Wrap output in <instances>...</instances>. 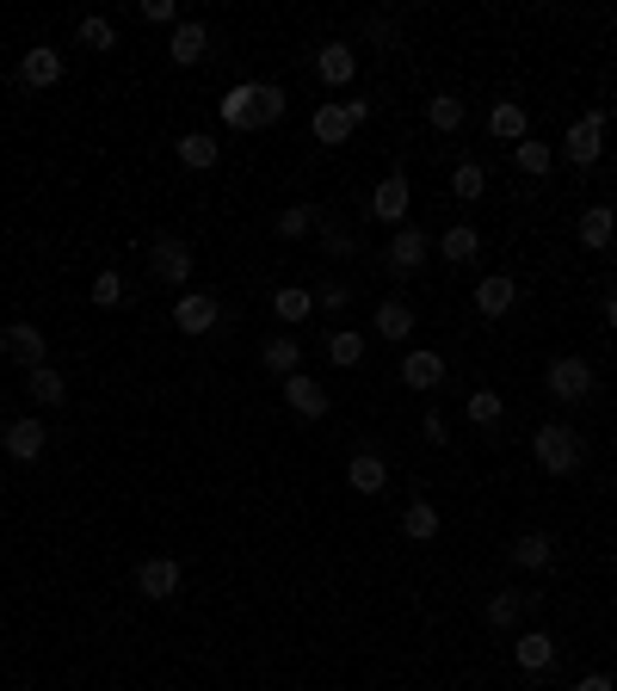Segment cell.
Instances as JSON below:
<instances>
[{
	"mask_svg": "<svg viewBox=\"0 0 617 691\" xmlns=\"http://www.w3.org/2000/svg\"><path fill=\"white\" fill-rule=\"evenodd\" d=\"M284 118V87H254V80H247V87H228L223 94V124L228 130H266V124H278Z\"/></svg>",
	"mask_w": 617,
	"mask_h": 691,
	"instance_id": "1",
	"label": "cell"
},
{
	"mask_svg": "<svg viewBox=\"0 0 617 691\" xmlns=\"http://www.w3.org/2000/svg\"><path fill=\"white\" fill-rule=\"evenodd\" d=\"M531 457L550 469V476H575V469H580V432H575V426H556V420L537 426Z\"/></svg>",
	"mask_w": 617,
	"mask_h": 691,
	"instance_id": "2",
	"label": "cell"
},
{
	"mask_svg": "<svg viewBox=\"0 0 617 691\" xmlns=\"http://www.w3.org/2000/svg\"><path fill=\"white\" fill-rule=\"evenodd\" d=\"M364 118H371V106H364V99H334V106H322L315 118H308V130H315V143H322V148H340Z\"/></svg>",
	"mask_w": 617,
	"mask_h": 691,
	"instance_id": "3",
	"label": "cell"
},
{
	"mask_svg": "<svg viewBox=\"0 0 617 691\" xmlns=\"http://www.w3.org/2000/svg\"><path fill=\"white\" fill-rule=\"evenodd\" d=\"M543 389H550L556 401H587L592 389H599V377H592L587 359H556L550 371H543Z\"/></svg>",
	"mask_w": 617,
	"mask_h": 691,
	"instance_id": "4",
	"label": "cell"
},
{
	"mask_svg": "<svg viewBox=\"0 0 617 691\" xmlns=\"http://www.w3.org/2000/svg\"><path fill=\"white\" fill-rule=\"evenodd\" d=\"M562 155L575 160V167H592V160L605 155V111H587V118H575V124H568Z\"/></svg>",
	"mask_w": 617,
	"mask_h": 691,
	"instance_id": "5",
	"label": "cell"
},
{
	"mask_svg": "<svg viewBox=\"0 0 617 691\" xmlns=\"http://www.w3.org/2000/svg\"><path fill=\"white\" fill-rule=\"evenodd\" d=\"M148 272H155L161 284H174V291H179V284H192V247H186V241H174V235H161L155 247H148Z\"/></svg>",
	"mask_w": 617,
	"mask_h": 691,
	"instance_id": "6",
	"label": "cell"
},
{
	"mask_svg": "<svg viewBox=\"0 0 617 691\" xmlns=\"http://www.w3.org/2000/svg\"><path fill=\"white\" fill-rule=\"evenodd\" d=\"M56 80H62V50H56V43H31V50L19 56V87L43 94V87H56Z\"/></svg>",
	"mask_w": 617,
	"mask_h": 691,
	"instance_id": "7",
	"label": "cell"
},
{
	"mask_svg": "<svg viewBox=\"0 0 617 691\" xmlns=\"http://www.w3.org/2000/svg\"><path fill=\"white\" fill-rule=\"evenodd\" d=\"M179 581H186V574H179V562H174V556H148L143 568H136V593L155 598V605H161V598H174V593H179Z\"/></svg>",
	"mask_w": 617,
	"mask_h": 691,
	"instance_id": "8",
	"label": "cell"
},
{
	"mask_svg": "<svg viewBox=\"0 0 617 691\" xmlns=\"http://www.w3.org/2000/svg\"><path fill=\"white\" fill-rule=\"evenodd\" d=\"M216 321H223V303H216L210 291H192V296H179V303H174V328L179 333H210Z\"/></svg>",
	"mask_w": 617,
	"mask_h": 691,
	"instance_id": "9",
	"label": "cell"
},
{
	"mask_svg": "<svg viewBox=\"0 0 617 691\" xmlns=\"http://www.w3.org/2000/svg\"><path fill=\"white\" fill-rule=\"evenodd\" d=\"M408 173H390V179H376V192H371V216L376 223H408Z\"/></svg>",
	"mask_w": 617,
	"mask_h": 691,
	"instance_id": "10",
	"label": "cell"
},
{
	"mask_svg": "<svg viewBox=\"0 0 617 691\" xmlns=\"http://www.w3.org/2000/svg\"><path fill=\"white\" fill-rule=\"evenodd\" d=\"M43 346H50V340H43L31 321H13V328H0V352H7V359H19L26 371H38V364H43Z\"/></svg>",
	"mask_w": 617,
	"mask_h": 691,
	"instance_id": "11",
	"label": "cell"
},
{
	"mask_svg": "<svg viewBox=\"0 0 617 691\" xmlns=\"http://www.w3.org/2000/svg\"><path fill=\"white\" fill-rule=\"evenodd\" d=\"M284 401H291V413H303V420H322L327 408H334V396H327L322 383H315V377H284Z\"/></svg>",
	"mask_w": 617,
	"mask_h": 691,
	"instance_id": "12",
	"label": "cell"
},
{
	"mask_svg": "<svg viewBox=\"0 0 617 691\" xmlns=\"http://www.w3.org/2000/svg\"><path fill=\"white\" fill-rule=\"evenodd\" d=\"M427 253H432V241L420 235L414 223H402V228H395V241H390V253H383V260H390V272H420V266H427Z\"/></svg>",
	"mask_w": 617,
	"mask_h": 691,
	"instance_id": "13",
	"label": "cell"
},
{
	"mask_svg": "<svg viewBox=\"0 0 617 691\" xmlns=\"http://www.w3.org/2000/svg\"><path fill=\"white\" fill-rule=\"evenodd\" d=\"M315 75L327 80V87H346L352 75H359V50H352V43H322V50H315Z\"/></svg>",
	"mask_w": 617,
	"mask_h": 691,
	"instance_id": "14",
	"label": "cell"
},
{
	"mask_svg": "<svg viewBox=\"0 0 617 691\" xmlns=\"http://www.w3.org/2000/svg\"><path fill=\"white\" fill-rule=\"evenodd\" d=\"M402 383L408 389H439L444 383V359H439V352H427V346H408V352H402Z\"/></svg>",
	"mask_w": 617,
	"mask_h": 691,
	"instance_id": "15",
	"label": "cell"
},
{
	"mask_svg": "<svg viewBox=\"0 0 617 691\" xmlns=\"http://www.w3.org/2000/svg\"><path fill=\"white\" fill-rule=\"evenodd\" d=\"M167 56H174L179 68L204 62V56H210V26H198V19H186V26H174V38H167Z\"/></svg>",
	"mask_w": 617,
	"mask_h": 691,
	"instance_id": "16",
	"label": "cell"
},
{
	"mask_svg": "<svg viewBox=\"0 0 617 691\" xmlns=\"http://www.w3.org/2000/svg\"><path fill=\"white\" fill-rule=\"evenodd\" d=\"M0 445H7V457H13V464H38V457H43V426L38 420L0 426Z\"/></svg>",
	"mask_w": 617,
	"mask_h": 691,
	"instance_id": "17",
	"label": "cell"
},
{
	"mask_svg": "<svg viewBox=\"0 0 617 691\" xmlns=\"http://www.w3.org/2000/svg\"><path fill=\"white\" fill-rule=\"evenodd\" d=\"M507 562H512V568H550V562H556V537H550V532L512 537V544H507Z\"/></svg>",
	"mask_w": 617,
	"mask_h": 691,
	"instance_id": "18",
	"label": "cell"
},
{
	"mask_svg": "<svg viewBox=\"0 0 617 691\" xmlns=\"http://www.w3.org/2000/svg\"><path fill=\"white\" fill-rule=\"evenodd\" d=\"M512 303H519V284H512L507 272H488V279L476 284V309H482L488 321H500V315H507Z\"/></svg>",
	"mask_w": 617,
	"mask_h": 691,
	"instance_id": "19",
	"label": "cell"
},
{
	"mask_svg": "<svg viewBox=\"0 0 617 691\" xmlns=\"http://www.w3.org/2000/svg\"><path fill=\"white\" fill-rule=\"evenodd\" d=\"M488 130H494V143H512V148H519L525 136H531V118H525L519 99H494V111H488Z\"/></svg>",
	"mask_w": 617,
	"mask_h": 691,
	"instance_id": "20",
	"label": "cell"
},
{
	"mask_svg": "<svg viewBox=\"0 0 617 691\" xmlns=\"http://www.w3.org/2000/svg\"><path fill=\"white\" fill-rule=\"evenodd\" d=\"M575 235H580V247H611L617 241V211L611 204H587L580 223H575Z\"/></svg>",
	"mask_w": 617,
	"mask_h": 691,
	"instance_id": "21",
	"label": "cell"
},
{
	"mask_svg": "<svg viewBox=\"0 0 617 691\" xmlns=\"http://www.w3.org/2000/svg\"><path fill=\"white\" fill-rule=\"evenodd\" d=\"M346 481H352V494H383V488H390V464H383L376 451H352Z\"/></svg>",
	"mask_w": 617,
	"mask_h": 691,
	"instance_id": "22",
	"label": "cell"
},
{
	"mask_svg": "<svg viewBox=\"0 0 617 691\" xmlns=\"http://www.w3.org/2000/svg\"><path fill=\"white\" fill-rule=\"evenodd\" d=\"M512 661H519L525 673H543V666H556V636H550V630H525V636L512 642Z\"/></svg>",
	"mask_w": 617,
	"mask_h": 691,
	"instance_id": "23",
	"label": "cell"
},
{
	"mask_svg": "<svg viewBox=\"0 0 617 691\" xmlns=\"http://www.w3.org/2000/svg\"><path fill=\"white\" fill-rule=\"evenodd\" d=\"M439 253H444V260H451V266H470L476 253H482V235H476L470 223H451V228H444V235H439Z\"/></svg>",
	"mask_w": 617,
	"mask_h": 691,
	"instance_id": "24",
	"label": "cell"
},
{
	"mask_svg": "<svg viewBox=\"0 0 617 691\" xmlns=\"http://www.w3.org/2000/svg\"><path fill=\"white\" fill-rule=\"evenodd\" d=\"M259 364H266L272 377H296V364H303V346H296L291 333H278V340L259 346Z\"/></svg>",
	"mask_w": 617,
	"mask_h": 691,
	"instance_id": "25",
	"label": "cell"
},
{
	"mask_svg": "<svg viewBox=\"0 0 617 691\" xmlns=\"http://www.w3.org/2000/svg\"><path fill=\"white\" fill-rule=\"evenodd\" d=\"M402 537H408V544H432V537H439V506H432V500H408Z\"/></svg>",
	"mask_w": 617,
	"mask_h": 691,
	"instance_id": "26",
	"label": "cell"
},
{
	"mask_svg": "<svg viewBox=\"0 0 617 691\" xmlns=\"http://www.w3.org/2000/svg\"><path fill=\"white\" fill-rule=\"evenodd\" d=\"M26 396H31V401H43V408H62V401H68L62 371H56V364H38V371L26 377Z\"/></svg>",
	"mask_w": 617,
	"mask_h": 691,
	"instance_id": "27",
	"label": "cell"
},
{
	"mask_svg": "<svg viewBox=\"0 0 617 691\" xmlns=\"http://www.w3.org/2000/svg\"><path fill=\"white\" fill-rule=\"evenodd\" d=\"M376 333H383V340H408V333H414V303H402V296L376 303Z\"/></svg>",
	"mask_w": 617,
	"mask_h": 691,
	"instance_id": "28",
	"label": "cell"
},
{
	"mask_svg": "<svg viewBox=\"0 0 617 691\" xmlns=\"http://www.w3.org/2000/svg\"><path fill=\"white\" fill-rule=\"evenodd\" d=\"M174 155L186 160L192 173H204V167H216V155H223V148H216V143H210V136H204V130H186V136H179V143H174Z\"/></svg>",
	"mask_w": 617,
	"mask_h": 691,
	"instance_id": "29",
	"label": "cell"
},
{
	"mask_svg": "<svg viewBox=\"0 0 617 691\" xmlns=\"http://www.w3.org/2000/svg\"><path fill=\"white\" fill-rule=\"evenodd\" d=\"M463 118H470V111H463V99H457V94H432L427 99V124H432V130L451 136V130H463Z\"/></svg>",
	"mask_w": 617,
	"mask_h": 691,
	"instance_id": "30",
	"label": "cell"
},
{
	"mask_svg": "<svg viewBox=\"0 0 617 691\" xmlns=\"http://www.w3.org/2000/svg\"><path fill=\"white\" fill-rule=\"evenodd\" d=\"M272 309H278V321H308L315 296H308L303 284H284V291H272Z\"/></svg>",
	"mask_w": 617,
	"mask_h": 691,
	"instance_id": "31",
	"label": "cell"
},
{
	"mask_svg": "<svg viewBox=\"0 0 617 691\" xmlns=\"http://www.w3.org/2000/svg\"><path fill=\"white\" fill-rule=\"evenodd\" d=\"M451 192H457V198H482V192H488V167H482V160H457Z\"/></svg>",
	"mask_w": 617,
	"mask_h": 691,
	"instance_id": "32",
	"label": "cell"
},
{
	"mask_svg": "<svg viewBox=\"0 0 617 691\" xmlns=\"http://www.w3.org/2000/svg\"><path fill=\"white\" fill-rule=\"evenodd\" d=\"M463 413H470V426H482V432H488V426H500L507 401H500L494 389H476V396H470V408H463Z\"/></svg>",
	"mask_w": 617,
	"mask_h": 691,
	"instance_id": "33",
	"label": "cell"
},
{
	"mask_svg": "<svg viewBox=\"0 0 617 691\" xmlns=\"http://www.w3.org/2000/svg\"><path fill=\"white\" fill-rule=\"evenodd\" d=\"M512 160H519V173H531V179H537V173H550V143H537V136H525V143L519 148H512Z\"/></svg>",
	"mask_w": 617,
	"mask_h": 691,
	"instance_id": "34",
	"label": "cell"
},
{
	"mask_svg": "<svg viewBox=\"0 0 617 691\" xmlns=\"http://www.w3.org/2000/svg\"><path fill=\"white\" fill-rule=\"evenodd\" d=\"M327 359H334V364H346V371H352V364L364 359V340H359V333H352V328L327 333Z\"/></svg>",
	"mask_w": 617,
	"mask_h": 691,
	"instance_id": "35",
	"label": "cell"
},
{
	"mask_svg": "<svg viewBox=\"0 0 617 691\" xmlns=\"http://www.w3.org/2000/svg\"><path fill=\"white\" fill-rule=\"evenodd\" d=\"M272 228H278L284 241H296V235L315 228V211H308V204H291V211H278V223H272Z\"/></svg>",
	"mask_w": 617,
	"mask_h": 691,
	"instance_id": "36",
	"label": "cell"
},
{
	"mask_svg": "<svg viewBox=\"0 0 617 691\" xmlns=\"http://www.w3.org/2000/svg\"><path fill=\"white\" fill-rule=\"evenodd\" d=\"M81 43L87 50H118V26L111 19H81Z\"/></svg>",
	"mask_w": 617,
	"mask_h": 691,
	"instance_id": "37",
	"label": "cell"
},
{
	"mask_svg": "<svg viewBox=\"0 0 617 691\" xmlns=\"http://www.w3.org/2000/svg\"><path fill=\"white\" fill-rule=\"evenodd\" d=\"M488 624H494V630H512V624H519V598H512V593H494V598H488Z\"/></svg>",
	"mask_w": 617,
	"mask_h": 691,
	"instance_id": "38",
	"label": "cell"
},
{
	"mask_svg": "<svg viewBox=\"0 0 617 691\" xmlns=\"http://www.w3.org/2000/svg\"><path fill=\"white\" fill-rule=\"evenodd\" d=\"M94 303L99 309H118L124 303V279H118V272H99V279H94Z\"/></svg>",
	"mask_w": 617,
	"mask_h": 691,
	"instance_id": "39",
	"label": "cell"
},
{
	"mask_svg": "<svg viewBox=\"0 0 617 691\" xmlns=\"http://www.w3.org/2000/svg\"><path fill=\"white\" fill-rule=\"evenodd\" d=\"M136 13H143L148 26H174V13H179V7H174V0H143Z\"/></svg>",
	"mask_w": 617,
	"mask_h": 691,
	"instance_id": "40",
	"label": "cell"
},
{
	"mask_svg": "<svg viewBox=\"0 0 617 691\" xmlns=\"http://www.w3.org/2000/svg\"><path fill=\"white\" fill-rule=\"evenodd\" d=\"M315 303H322V309H346L352 291H346V284H322V291H315Z\"/></svg>",
	"mask_w": 617,
	"mask_h": 691,
	"instance_id": "41",
	"label": "cell"
},
{
	"mask_svg": "<svg viewBox=\"0 0 617 691\" xmlns=\"http://www.w3.org/2000/svg\"><path fill=\"white\" fill-rule=\"evenodd\" d=\"M575 691H617V685L605 673H587V679H575Z\"/></svg>",
	"mask_w": 617,
	"mask_h": 691,
	"instance_id": "42",
	"label": "cell"
},
{
	"mask_svg": "<svg viewBox=\"0 0 617 691\" xmlns=\"http://www.w3.org/2000/svg\"><path fill=\"white\" fill-rule=\"evenodd\" d=\"M605 321H611V328H617V296H605Z\"/></svg>",
	"mask_w": 617,
	"mask_h": 691,
	"instance_id": "43",
	"label": "cell"
}]
</instances>
